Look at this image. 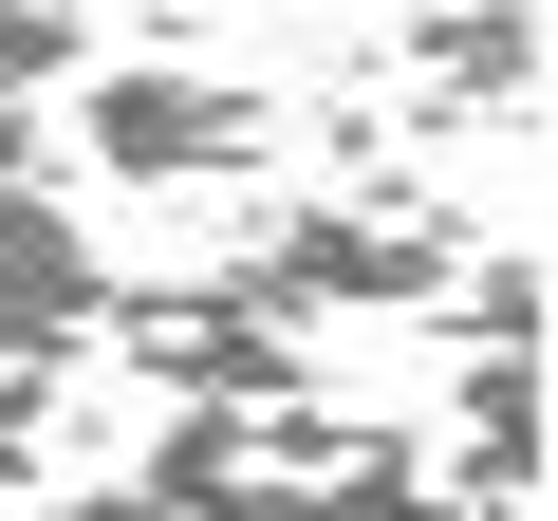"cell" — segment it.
<instances>
[{"label":"cell","mask_w":558,"mask_h":521,"mask_svg":"<svg viewBox=\"0 0 558 521\" xmlns=\"http://www.w3.org/2000/svg\"><path fill=\"white\" fill-rule=\"evenodd\" d=\"M223 299H260L279 336H317V317H428V299H465V223L447 205H279L242 260H223Z\"/></svg>","instance_id":"obj_2"},{"label":"cell","mask_w":558,"mask_h":521,"mask_svg":"<svg viewBox=\"0 0 558 521\" xmlns=\"http://www.w3.org/2000/svg\"><path fill=\"white\" fill-rule=\"evenodd\" d=\"M57 521H465L391 428H354V410H186L131 484H94V502H57Z\"/></svg>","instance_id":"obj_1"},{"label":"cell","mask_w":558,"mask_h":521,"mask_svg":"<svg viewBox=\"0 0 558 521\" xmlns=\"http://www.w3.org/2000/svg\"><path fill=\"white\" fill-rule=\"evenodd\" d=\"M75 131H94V168H131V186L260 168V94H242V75H94V94H75Z\"/></svg>","instance_id":"obj_4"},{"label":"cell","mask_w":558,"mask_h":521,"mask_svg":"<svg viewBox=\"0 0 558 521\" xmlns=\"http://www.w3.org/2000/svg\"><path fill=\"white\" fill-rule=\"evenodd\" d=\"M94 336H112V354L168 391V428H186V410H299V391H317V336H279V317H260V299H223V280L112 299Z\"/></svg>","instance_id":"obj_3"},{"label":"cell","mask_w":558,"mask_h":521,"mask_svg":"<svg viewBox=\"0 0 558 521\" xmlns=\"http://www.w3.org/2000/svg\"><path fill=\"white\" fill-rule=\"evenodd\" d=\"M410 57H428V94H465V112H521V75H539V20H428Z\"/></svg>","instance_id":"obj_5"}]
</instances>
